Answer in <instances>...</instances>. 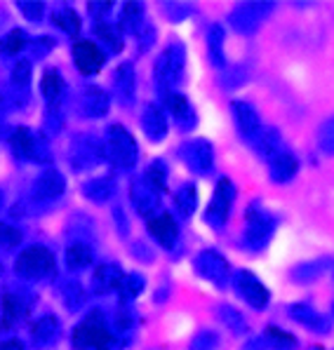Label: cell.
I'll use <instances>...</instances> for the list:
<instances>
[{"label":"cell","instance_id":"603a6c76","mask_svg":"<svg viewBox=\"0 0 334 350\" xmlns=\"http://www.w3.org/2000/svg\"><path fill=\"white\" fill-rule=\"evenodd\" d=\"M52 21L59 26L62 31H66V33L75 36L80 31V17L73 12V10H62V12L52 14Z\"/></svg>","mask_w":334,"mask_h":350},{"label":"cell","instance_id":"30bf717a","mask_svg":"<svg viewBox=\"0 0 334 350\" xmlns=\"http://www.w3.org/2000/svg\"><path fill=\"white\" fill-rule=\"evenodd\" d=\"M62 191H64V176L55 170L45 172V174L36 181V188H34L36 198H42V200H52V198L62 196Z\"/></svg>","mask_w":334,"mask_h":350},{"label":"cell","instance_id":"f546056e","mask_svg":"<svg viewBox=\"0 0 334 350\" xmlns=\"http://www.w3.org/2000/svg\"><path fill=\"white\" fill-rule=\"evenodd\" d=\"M144 289V280L137 275V273H132V275H125V280H123V284H120V292L123 296H137V292H142Z\"/></svg>","mask_w":334,"mask_h":350},{"label":"cell","instance_id":"484cf974","mask_svg":"<svg viewBox=\"0 0 334 350\" xmlns=\"http://www.w3.org/2000/svg\"><path fill=\"white\" fill-rule=\"evenodd\" d=\"M144 184H146L153 193L165 191V167H163V163H158V160H155V165L149 167V170H146V181H144Z\"/></svg>","mask_w":334,"mask_h":350},{"label":"cell","instance_id":"1f68e13d","mask_svg":"<svg viewBox=\"0 0 334 350\" xmlns=\"http://www.w3.org/2000/svg\"><path fill=\"white\" fill-rule=\"evenodd\" d=\"M19 8L24 10L26 17L34 19V21L40 19L42 17V10H45V8H42V3H19Z\"/></svg>","mask_w":334,"mask_h":350},{"label":"cell","instance_id":"d4e9b609","mask_svg":"<svg viewBox=\"0 0 334 350\" xmlns=\"http://www.w3.org/2000/svg\"><path fill=\"white\" fill-rule=\"evenodd\" d=\"M26 42H29V38H26L24 31L14 29V31H10L3 40H0V47H3V52H8V55H14V52L24 50Z\"/></svg>","mask_w":334,"mask_h":350},{"label":"cell","instance_id":"8fae6325","mask_svg":"<svg viewBox=\"0 0 334 350\" xmlns=\"http://www.w3.org/2000/svg\"><path fill=\"white\" fill-rule=\"evenodd\" d=\"M233 116H235V122H238V129L245 137H252V134L259 129V116L255 113L250 104L245 101H233Z\"/></svg>","mask_w":334,"mask_h":350},{"label":"cell","instance_id":"ac0fdd59","mask_svg":"<svg viewBox=\"0 0 334 350\" xmlns=\"http://www.w3.org/2000/svg\"><path fill=\"white\" fill-rule=\"evenodd\" d=\"M42 94L50 104H57V99L64 94V80L55 68H50L45 75H42Z\"/></svg>","mask_w":334,"mask_h":350},{"label":"cell","instance_id":"4316f807","mask_svg":"<svg viewBox=\"0 0 334 350\" xmlns=\"http://www.w3.org/2000/svg\"><path fill=\"white\" fill-rule=\"evenodd\" d=\"M21 306H19V299L14 294H5L3 296V327H10L14 320L21 315Z\"/></svg>","mask_w":334,"mask_h":350},{"label":"cell","instance_id":"2e32d148","mask_svg":"<svg viewBox=\"0 0 334 350\" xmlns=\"http://www.w3.org/2000/svg\"><path fill=\"white\" fill-rule=\"evenodd\" d=\"M144 19V8L139 3H127L120 17V33H134Z\"/></svg>","mask_w":334,"mask_h":350},{"label":"cell","instance_id":"9a60e30c","mask_svg":"<svg viewBox=\"0 0 334 350\" xmlns=\"http://www.w3.org/2000/svg\"><path fill=\"white\" fill-rule=\"evenodd\" d=\"M167 104H170L172 113H175L177 120H179L181 125H184L186 129H191V127H193V122H196V113H193V109H191V104H188L186 96L172 94L170 99H167Z\"/></svg>","mask_w":334,"mask_h":350},{"label":"cell","instance_id":"ba28073f","mask_svg":"<svg viewBox=\"0 0 334 350\" xmlns=\"http://www.w3.org/2000/svg\"><path fill=\"white\" fill-rule=\"evenodd\" d=\"M238 287H240L242 296L250 301V306H255V308H261V306H266V301H268L266 287H264V284L255 275H252V273H247V271L240 273Z\"/></svg>","mask_w":334,"mask_h":350},{"label":"cell","instance_id":"4fadbf2b","mask_svg":"<svg viewBox=\"0 0 334 350\" xmlns=\"http://www.w3.org/2000/svg\"><path fill=\"white\" fill-rule=\"evenodd\" d=\"M12 148H14V153L21 155V158H38V146L40 144H36V139H34V134L29 132V129H24V127H19L17 132L12 134Z\"/></svg>","mask_w":334,"mask_h":350},{"label":"cell","instance_id":"d6986e66","mask_svg":"<svg viewBox=\"0 0 334 350\" xmlns=\"http://www.w3.org/2000/svg\"><path fill=\"white\" fill-rule=\"evenodd\" d=\"M85 111L90 116H104L109 111V96H106V92H101L99 88H90L85 92Z\"/></svg>","mask_w":334,"mask_h":350},{"label":"cell","instance_id":"836d02e7","mask_svg":"<svg viewBox=\"0 0 334 350\" xmlns=\"http://www.w3.org/2000/svg\"><path fill=\"white\" fill-rule=\"evenodd\" d=\"M0 350H24V346H21V341H17V338H10V341L0 343Z\"/></svg>","mask_w":334,"mask_h":350},{"label":"cell","instance_id":"7c38bea8","mask_svg":"<svg viewBox=\"0 0 334 350\" xmlns=\"http://www.w3.org/2000/svg\"><path fill=\"white\" fill-rule=\"evenodd\" d=\"M184 153L191 167L198 172L209 170V165H212V148H209L207 142H191V146H188Z\"/></svg>","mask_w":334,"mask_h":350},{"label":"cell","instance_id":"e0dca14e","mask_svg":"<svg viewBox=\"0 0 334 350\" xmlns=\"http://www.w3.org/2000/svg\"><path fill=\"white\" fill-rule=\"evenodd\" d=\"M116 88L120 92L123 99L132 101L134 96V71H132V64H120L116 71Z\"/></svg>","mask_w":334,"mask_h":350},{"label":"cell","instance_id":"cb8c5ba5","mask_svg":"<svg viewBox=\"0 0 334 350\" xmlns=\"http://www.w3.org/2000/svg\"><path fill=\"white\" fill-rule=\"evenodd\" d=\"M97 36H99L101 40L106 42V45H111L113 52H120V47H123V33L118 29H113L111 24H104V21H99V24H97Z\"/></svg>","mask_w":334,"mask_h":350},{"label":"cell","instance_id":"83f0119b","mask_svg":"<svg viewBox=\"0 0 334 350\" xmlns=\"http://www.w3.org/2000/svg\"><path fill=\"white\" fill-rule=\"evenodd\" d=\"M21 242V230L10 224H0V247L3 250H12Z\"/></svg>","mask_w":334,"mask_h":350},{"label":"cell","instance_id":"e575fe53","mask_svg":"<svg viewBox=\"0 0 334 350\" xmlns=\"http://www.w3.org/2000/svg\"><path fill=\"white\" fill-rule=\"evenodd\" d=\"M88 8H90V10H109V8H111V3H90Z\"/></svg>","mask_w":334,"mask_h":350},{"label":"cell","instance_id":"7402d4cb","mask_svg":"<svg viewBox=\"0 0 334 350\" xmlns=\"http://www.w3.org/2000/svg\"><path fill=\"white\" fill-rule=\"evenodd\" d=\"M57 332H59V325H57V320L55 317H42V320H38L36 325H34V338L38 343H47V341H52V338L57 336Z\"/></svg>","mask_w":334,"mask_h":350},{"label":"cell","instance_id":"277c9868","mask_svg":"<svg viewBox=\"0 0 334 350\" xmlns=\"http://www.w3.org/2000/svg\"><path fill=\"white\" fill-rule=\"evenodd\" d=\"M73 62L80 73H97L106 64V55L99 45L90 40H78L73 45Z\"/></svg>","mask_w":334,"mask_h":350},{"label":"cell","instance_id":"4dcf8cb0","mask_svg":"<svg viewBox=\"0 0 334 350\" xmlns=\"http://www.w3.org/2000/svg\"><path fill=\"white\" fill-rule=\"evenodd\" d=\"M177 204L184 207V214L193 212V207H196V191H193V186H186L184 191H179V196H177Z\"/></svg>","mask_w":334,"mask_h":350},{"label":"cell","instance_id":"7a4b0ae2","mask_svg":"<svg viewBox=\"0 0 334 350\" xmlns=\"http://www.w3.org/2000/svg\"><path fill=\"white\" fill-rule=\"evenodd\" d=\"M14 271L24 278H47L55 273V256H52L50 250L45 247L36 245V247H29V250L21 252V256L17 258L14 263Z\"/></svg>","mask_w":334,"mask_h":350},{"label":"cell","instance_id":"d6a6232c","mask_svg":"<svg viewBox=\"0 0 334 350\" xmlns=\"http://www.w3.org/2000/svg\"><path fill=\"white\" fill-rule=\"evenodd\" d=\"M268 336H271L273 341H278V343H287V346H292V343H297V341H294V336H290V334H285L283 329H276V327H268Z\"/></svg>","mask_w":334,"mask_h":350},{"label":"cell","instance_id":"9c48e42d","mask_svg":"<svg viewBox=\"0 0 334 350\" xmlns=\"http://www.w3.org/2000/svg\"><path fill=\"white\" fill-rule=\"evenodd\" d=\"M123 280H125V273H123L118 266H113V263H109V266H99L94 273V289L101 294L111 292V289H120Z\"/></svg>","mask_w":334,"mask_h":350},{"label":"cell","instance_id":"5b68a950","mask_svg":"<svg viewBox=\"0 0 334 350\" xmlns=\"http://www.w3.org/2000/svg\"><path fill=\"white\" fill-rule=\"evenodd\" d=\"M231 198H233V186H231L229 179H222L214 191V198L207 207V221L212 226H224L226 217H229V209H231Z\"/></svg>","mask_w":334,"mask_h":350},{"label":"cell","instance_id":"44dd1931","mask_svg":"<svg viewBox=\"0 0 334 350\" xmlns=\"http://www.w3.org/2000/svg\"><path fill=\"white\" fill-rule=\"evenodd\" d=\"M90 261H92V250H90L88 245H80V242H75V245H71L66 250L68 268H85Z\"/></svg>","mask_w":334,"mask_h":350},{"label":"cell","instance_id":"f1b7e54d","mask_svg":"<svg viewBox=\"0 0 334 350\" xmlns=\"http://www.w3.org/2000/svg\"><path fill=\"white\" fill-rule=\"evenodd\" d=\"M12 83L19 85V88H26V85L31 83V62L21 59V62L14 64V68H12Z\"/></svg>","mask_w":334,"mask_h":350},{"label":"cell","instance_id":"3957f363","mask_svg":"<svg viewBox=\"0 0 334 350\" xmlns=\"http://www.w3.org/2000/svg\"><path fill=\"white\" fill-rule=\"evenodd\" d=\"M109 155L118 167H132L137 160V146L127 129L120 125H113L109 129Z\"/></svg>","mask_w":334,"mask_h":350},{"label":"cell","instance_id":"8992f818","mask_svg":"<svg viewBox=\"0 0 334 350\" xmlns=\"http://www.w3.org/2000/svg\"><path fill=\"white\" fill-rule=\"evenodd\" d=\"M149 233L153 235L165 250H172V247L177 245V238H179V226L172 219V214L163 212L149 221Z\"/></svg>","mask_w":334,"mask_h":350},{"label":"cell","instance_id":"ffe728a7","mask_svg":"<svg viewBox=\"0 0 334 350\" xmlns=\"http://www.w3.org/2000/svg\"><path fill=\"white\" fill-rule=\"evenodd\" d=\"M297 158H292V155H280V158L273 160L271 165V174L276 181H287L292 179L294 174H297Z\"/></svg>","mask_w":334,"mask_h":350},{"label":"cell","instance_id":"52a82bcc","mask_svg":"<svg viewBox=\"0 0 334 350\" xmlns=\"http://www.w3.org/2000/svg\"><path fill=\"white\" fill-rule=\"evenodd\" d=\"M184 66V47H170L155 64V75L160 83H175Z\"/></svg>","mask_w":334,"mask_h":350},{"label":"cell","instance_id":"5bb4252c","mask_svg":"<svg viewBox=\"0 0 334 350\" xmlns=\"http://www.w3.org/2000/svg\"><path fill=\"white\" fill-rule=\"evenodd\" d=\"M142 122H144V129H146V134L151 139H160L165 137L167 127H165V118H163V111L158 109V106L151 104L146 111H144L142 116Z\"/></svg>","mask_w":334,"mask_h":350},{"label":"cell","instance_id":"6da1fadb","mask_svg":"<svg viewBox=\"0 0 334 350\" xmlns=\"http://www.w3.org/2000/svg\"><path fill=\"white\" fill-rule=\"evenodd\" d=\"M111 343V332L99 310H92L73 332V346L78 350H106Z\"/></svg>","mask_w":334,"mask_h":350}]
</instances>
